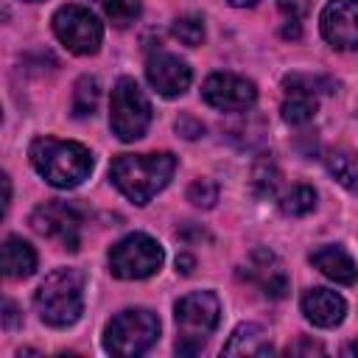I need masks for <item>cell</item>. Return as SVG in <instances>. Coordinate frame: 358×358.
Returning <instances> with one entry per match:
<instances>
[{
	"label": "cell",
	"mask_w": 358,
	"mask_h": 358,
	"mask_svg": "<svg viewBox=\"0 0 358 358\" xmlns=\"http://www.w3.org/2000/svg\"><path fill=\"white\" fill-rule=\"evenodd\" d=\"M176 157L168 151L159 154H120L115 157L109 176L115 187L134 204H148L173 176Z\"/></svg>",
	"instance_id": "6da1fadb"
},
{
	"label": "cell",
	"mask_w": 358,
	"mask_h": 358,
	"mask_svg": "<svg viewBox=\"0 0 358 358\" xmlns=\"http://www.w3.org/2000/svg\"><path fill=\"white\" fill-rule=\"evenodd\" d=\"M31 162L45 182L53 187H76L92 171V154L81 143L56 140V137H36L31 143Z\"/></svg>",
	"instance_id": "7a4b0ae2"
},
{
	"label": "cell",
	"mask_w": 358,
	"mask_h": 358,
	"mask_svg": "<svg viewBox=\"0 0 358 358\" xmlns=\"http://www.w3.org/2000/svg\"><path fill=\"white\" fill-rule=\"evenodd\" d=\"M36 313L50 327H67L81 316L84 308V277L78 268H56L50 271L36 296Z\"/></svg>",
	"instance_id": "3957f363"
},
{
	"label": "cell",
	"mask_w": 358,
	"mask_h": 358,
	"mask_svg": "<svg viewBox=\"0 0 358 358\" xmlns=\"http://www.w3.org/2000/svg\"><path fill=\"white\" fill-rule=\"evenodd\" d=\"M176 352L179 355H196L204 350L207 338L213 336L218 316H221V302L213 291H193L176 302Z\"/></svg>",
	"instance_id": "277c9868"
},
{
	"label": "cell",
	"mask_w": 358,
	"mask_h": 358,
	"mask_svg": "<svg viewBox=\"0 0 358 358\" xmlns=\"http://www.w3.org/2000/svg\"><path fill=\"white\" fill-rule=\"evenodd\" d=\"M159 336V319L157 313L145 310V308H129L120 310L109 324H106V336H103V347L112 355H140L145 352Z\"/></svg>",
	"instance_id": "5b68a950"
},
{
	"label": "cell",
	"mask_w": 358,
	"mask_h": 358,
	"mask_svg": "<svg viewBox=\"0 0 358 358\" xmlns=\"http://www.w3.org/2000/svg\"><path fill=\"white\" fill-rule=\"evenodd\" d=\"M151 123V103L140 84L129 76H123L112 90V106H109V126L123 140H140Z\"/></svg>",
	"instance_id": "8992f818"
},
{
	"label": "cell",
	"mask_w": 358,
	"mask_h": 358,
	"mask_svg": "<svg viewBox=\"0 0 358 358\" xmlns=\"http://www.w3.org/2000/svg\"><path fill=\"white\" fill-rule=\"evenodd\" d=\"M162 246L143 232L126 235L109 249V268L120 280H145L162 266Z\"/></svg>",
	"instance_id": "52a82bcc"
},
{
	"label": "cell",
	"mask_w": 358,
	"mask_h": 358,
	"mask_svg": "<svg viewBox=\"0 0 358 358\" xmlns=\"http://www.w3.org/2000/svg\"><path fill=\"white\" fill-rule=\"evenodd\" d=\"M53 31L59 36V42L76 53V56H90V53H98L101 48V39H103V28L98 22V17L84 8V6H62L56 14H53Z\"/></svg>",
	"instance_id": "ba28073f"
},
{
	"label": "cell",
	"mask_w": 358,
	"mask_h": 358,
	"mask_svg": "<svg viewBox=\"0 0 358 358\" xmlns=\"http://www.w3.org/2000/svg\"><path fill=\"white\" fill-rule=\"evenodd\" d=\"M31 227H34V232H39L42 238L56 241L62 249L76 252L78 243H81V213H78V207L70 204V201L53 199V201L39 204V207L31 213Z\"/></svg>",
	"instance_id": "9c48e42d"
},
{
	"label": "cell",
	"mask_w": 358,
	"mask_h": 358,
	"mask_svg": "<svg viewBox=\"0 0 358 358\" xmlns=\"http://www.w3.org/2000/svg\"><path fill=\"white\" fill-rule=\"evenodd\" d=\"M201 98L218 112H243L255 103L257 90L235 73H213L201 87Z\"/></svg>",
	"instance_id": "30bf717a"
},
{
	"label": "cell",
	"mask_w": 358,
	"mask_h": 358,
	"mask_svg": "<svg viewBox=\"0 0 358 358\" xmlns=\"http://www.w3.org/2000/svg\"><path fill=\"white\" fill-rule=\"evenodd\" d=\"M322 34L338 50L358 48V0H330L322 11Z\"/></svg>",
	"instance_id": "8fae6325"
},
{
	"label": "cell",
	"mask_w": 358,
	"mask_h": 358,
	"mask_svg": "<svg viewBox=\"0 0 358 358\" xmlns=\"http://www.w3.org/2000/svg\"><path fill=\"white\" fill-rule=\"evenodd\" d=\"M145 76H148V84H151L159 95H165V98L182 95V92L190 87V78H193L190 67H187L179 56H173V53H168V50H157V53L148 56Z\"/></svg>",
	"instance_id": "7c38bea8"
},
{
	"label": "cell",
	"mask_w": 358,
	"mask_h": 358,
	"mask_svg": "<svg viewBox=\"0 0 358 358\" xmlns=\"http://www.w3.org/2000/svg\"><path fill=\"white\" fill-rule=\"evenodd\" d=\"M285 101H282V117L288 120V123H294V126H299V123H308L313 115H316V109H319V101H316V87L322 84L319 78H310V76H299V73H294V76H288L285 81Z\"/></svg>",
	"instance_id": "4fadbf2b"
},
{
	"label": "cell",
	"mask_w": 358,
	"mask_h": 358,
	"mask_svg": "<svg viewBox=\"0 0 358 358\" xmlns=\"http://www.w3.org/2000/svg\"><path fill=\"white\" fill-rule=\"evenodd\" d=\"M246 277L268 296V299H282L288 294V277L280 266V260L274 257V252L268 249H255L246 266Z\"/></svg>",
	"instance_id": "5bb4252c"
},
{
	"label": "cell",
	"mask_w": 358,
	"mask_h": 358,
	"mask_svg": "<svg viewBox=\"0 0 358 358\" xmlns=\"http://www.w3.org/2000/svg\"><path fill=\"white\" fill-rule=\"evenodd\" d=\"M302 313L308 322H313L316 327H336L344 313H347V305L344 299L330 291V288H310L305 291L302 296Z\"/></svg>",
	"instance_id": "9a60e30c"
},
{
	"label": "cell",
	"mask_w": 358,
	"mask_h": 358,
	"mask_svg": "<svg viewBox=\"0 0 358 358\" xmlns=\"http://www.w3.org/2000/svg\"><path fill=\"white\" fill-rule=\"evenodd\" d=\"M310 263L324 274L330 277L333 282H341V285H352L358 280V266L355 260L341 249V246H319L313 255H310Z\"/></svg>",
	"instance_id": "2e32d148"
},
{
	"label": "cell",
	"mask_w": 358,
	"mask_h": 358,
	"mask_svg": "<svg viewBox=\"0 0 358 358\" xmlns=\"http://www.w3.org/2000/svg\"><path fill=\"white\" fill-rule=\"evenodd\" d=\"M268 352H271V341L266 330L252 322L238 324L229 341L224 344V355H268Z\"/></svg>",
	"instance_id": "e0dca14e"
},
{
	"label": "cell",
	"mask_w": 358,
	"mask_h": 358,
	"mask_svg": "<svg viewBox=\"0 0 358 358\" xmlns=\"http://www.w3.org/2000/svg\"><path fill=\"white\" fill-rule=\"evenodd\" d=\"M36 268V252L22 238H6L3 243V271L11 280H25Z\"/></svg>",
	"instance_id": "ac0fdd59"
},
{
	"label": "cell",
	"mask_w": 358,
	"mask_h": 358,
	"mask_svg": "<svg viewBox=\"0 0 358 358\" xmlns=\"http://www.w3.org/2000/svg\"><path fill=\"white\" fill-rule=\"evenodd\" d=\"M324 165L338 185L358 193V154H352L347 148H333V151H327Z\"/></svg>",
	"instance_id": "d6986e66"
},
{
	"label": "cell",
	"mask_w": 358,
	"mask_h": 358,
	"mask_svg": "<svg viewBox=\"0 0 358 358\" xmlns=\"http://www.w3.org/2000/svg\"><path fill=\"white\" fill-rule=\"evenodd\" d=\"M313 207H316V193H313V187H308V185H294V187L280 199V210H282L285 215H291V218H302V215H308Z\"/></svg>",
	"instance_id": "ffe728a7"
},
{
	"label": "cell",
	"mask_w": 358,
	"mask_h": 358,
	"mask_svg": "<svg viewBox=\"0 0 358 358\" xmlns=\"http://www.w3.org/2000/svg\"><path fill=\"white\" fill-rule=\"evenodd\" d=\"M98 95H101V90H98V81L95 78H90V76L78 78L76 81V90H73V115L76 117L92 115L95 106H98Z\"/></svg>",
	"instance_id": "44dd1931"
},
{
	"label": "cell",
	"mask_w": 358,
	"mask_h": 358,
	"mask_svg": "<svg viewBox=\"0 0 358 358\" xmlns=\"http://www.w3.org/2000/svg\"><path fill=\"white\" fill-rule=\"evenodd\" d=\"M95 3L103 8L106 20L117 28L131 25L140 17V0H95Z\"/></svg>",
	"instance_id": "7402d4cb"
},
{
	"label": "cell",
	"mask_w": 358,
	"mask_h": 358,
	"mask_svg": "<svg viewBox=\"0 0 358 358\" xmlns=\"http://www.w3.org/2000/svg\"><path fill=\"white\" fill-rule=\"evenodd\" d=\"M171 31H173V36H176L182 45H187V48H196V45H201V39H204V22H201V17H196V14L179 17Z\"/></svg>",
	"instance_id": "603a6c76"
},
{
	"label": "cell",
	"mask_w": 358,
	"mask_h": 358,
	"mask_svg": "<svg viewBox=\"0 0 358 358\" xmlns=\"http://www.w3.org/2000/svg\"><path fill=\"white\" fill-rule=\"evenodd\" d=\"M280 182V171L274 168V162H257L252 171V187L257 196H271L274 187Z\"/></svg>",
	"instance_id": "cb8c5ba5"
},
{
	"label": "cell",
	"mask_w": 358,
	"mask_h": 358,
	"mask_svg": "<svg viewBox=\"0 0 358 358\" xmlns=\"http://www.w3.org/2000/svg\"><path fill=\"white\" fill-rule=\"evenodd\" d=\"M187 201L196 207H213L218 201V185L210 179H196L187 187Z\"/></svg>",
	"instance_id": "d4e9b609"
},
{
	"label": "cell",
	"mask_w": 358,
	"mask_h": 358,
	"mask_svg": "<svg viewBox=\"0 0 358 358\" xmlns=\"http://www.w3.org/2000/svg\"><path fill=\"white\" fill-rule=\"evenodd\" d=\"M277 6H280L282 14H288V20H299V17L308 14L310 0H277Z\"/></svg>",
	"instance_id": "484cf974"
},
{
	"label": "cell",
	"mask_w": 358,
	"mask_h": 358,
	"mask_svg": "<svg viewBox=\"0 0 358 358\" xmlns=\"http://www.w3.org/2000/svg\"><path fill=\"white\" fill-rule=\"evenodd\" d=\"M176 131L182 134V137H187V140H196V137H201L204 134V126L199 123V120H193V117H179L176 120Z\"/></svg>",
	"instance_id": "4316f807"
},
{
	"label": "cell",
	"mask_w": 358,
	"mask_h": 358,
	"mask_svg": "<svg viewBox=\"0 0 358 358\" xmlns=\"http://www.w3.org/2000/svg\"><path fill=\"white\" fill-rule=\"evenodd\" d=\"M288 355H299V352H324V347L322 344H316V341H308V338H302L299 344H288V350H285Z\"/></svg>",
	"instance_id": "83f0119b"
},
{
	"label": "cell",
	"mask_w": 358,
	"mask_h": 358,
	"mask_svg": "<svg viewBox=\"0 0 358 358\" xmlns=\"http://www.w3.org/2000/svg\"><path fill=\"white\" fill-rule=\"evenodd\" d=\"M14 324H17V308H14L11 299H6V302H3V327L11 330Z\"/></svg>",
	"instance_id": "f1b7e54d"
},
{
	"label": "cell",
	"mask_w": 358,
	"mask_h": 358,
	"mask_svg": "<svg viewBox=\"0 0 358 358\" xmlns=\"http://www.w3.org/2000/svg\"><path fill=\"white\" fill-rule=\"evenodd\" d=\"M193 266H196V260H193L190 255H179V257H176V271L190 274V271H193Z\"/></svg>",
	"instance_id": "f546056e"
},
{
	"label": "cell",
	"mask_w": 358,
	"mask_h": 358,
	"mask_svg": "<svg viewBox=\"0 0 358 358\" xmlns=\"http://www.w3.org/2000/svg\"><path fill=\"white\" fill-rule=\"evenodd\" d=\"M299 34H302L299 31V20H288V25L282 28V36L285 39H299Z\"/></svg>",
	"instance_id": "4dcf8cb0"
},
{
	"label": "cell",
	"mask_w": 358,
	"mask_h": 358,
	"mask_svg": "<svg viewBox=\"0 0 358 358\" xmlns=\"http://www.w3.org/2000/svg\"><path fill=\"white\" fill-rule=\"evenodd\" d=\"M344 355H358V341L347 344V347H344Z\"/></svg>",
	"instance_id": "1f68e13d"
},
{
	"label": "cell",
	"mask_w": 358,
	"mask_h": 358,
	"mask_svg": "<svg viewBox=\"0 0 358 358\" xmlns=\"http://www.w3.org/2000/svg\"><path fill=\"white\" fill-rule=\"evenodd\" d=\"M232 6H238V8H243V6H255L257 0H229Z\"/></svg>",
	"instance_id": "d6a6232c"
}]
</instances>
